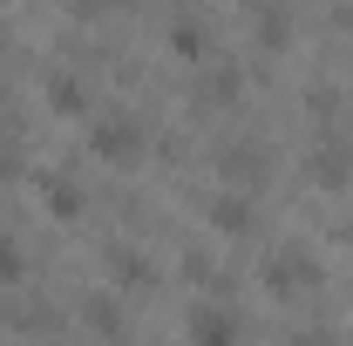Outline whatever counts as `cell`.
<instances>
[{
  "label": "cell",
  "mask_w": 353,
  "mask_h": 346,
  "mask_svg": "<svg viewBox=\"0 0 353 346\" xmlns=\"http://www.w3.org/2000/svg\"><path fill=\"white\" fill-rule=\"evenodd\" d=\"M95 150L102 156H136L143 150V123H136L130 109H102L95 116Z\"/></svg>",
  "instance_id": "1"
},
{
  "label": "cell",
  "mask_w": 353,
  "mask_h": 346,
  "mask_svg": "<svg viewBox=\"0 0 353 346\" xmlns=\"http://www.w3.org/2000/svg\"><path fill=\"white\" fill-rule=\"evenodd\" d=\"M231 340H238V319L224 305H197L190 312V346H231Z\"/></svg>",
  "instance_id": "2"
},
{
  "label": "cell",
  "mask_w": 353,
  "mask_h": 346,
  "mask_svg": "<svg viewBox=\"0 0 353 346\" xmlns=\"http://www.w3.org/2000/svg\"><path fill=\"white\" fill-rule=\"evenodd\" d=\"M279 292H299V285H312V258L306 252H272V272H265Z\"/></svg>",
  "instance_id": "3"
},
{
  "label": "cell",
  "mask_w": 353,
  "mask_h": 346,
  "mask_svg": "<svg viewBox=\"0 0 353 346\" xmlns=\"http://www.w3.org/2000/svg\"><path fill=\"white\" fill-rule=\"evenodd\" d=\"M48 95H54L61 109H82V82H75V75H48Z\"/></svg>",
  "instance_id": "4"
},
{
  "label": "cell",
  "mask_w": 353,
  "mask_h": 346,
  "mask_svg": "<svg viewBox=\"0 0 353 346\" xmlns=\"http://www.w3.org/2000/svg\"><path fill=\"white\" fill-rule=\"evenodd\" d=\"M218 224H224V231H245V224H252V204H245V197H224V204H218Z\"/></svg>",
  "instance_id": "5"
},
{
  "label": "cell",
  "mask_w": 353,
  "mask_h": 346,
  "mask_svg": "<svg viewBox=\"0 0 353 346\" xmlns=\"http://www.w3.org/2000/svg\"><path fill=\"white\" fill-rule=\"evenodd\" d=\"M0 278H21V245L0 231Z\"/></svg>",
  "instance_id": "6"
},
{
  "label": "cell",
  "mask_w": 353,
  "mask_h": 346,
  "mask_svg": "<svg viewBox=\"0 0 353 346\" xmlns=\"http://www.w3.org/2000/svg\"><path fill=\"white\" fill-rule=\"evenodd\" d=\"M14 156H21V136H14V130H0V176L14 170Z\"/></svg>",
  "instance_id": "7"
},
{
  "label": "cell",
  "mask_w": 353,
  "mask_h": 346,
  "mask_svg": "<svg viewBox=\"0 0 353 346\" xmlns=\"http://www.w3.org/2000/svg\"><path fill=\"white\" fill-rule=\"evenodd\" d=\"M48 197H54V204H68V211H75V204H82V190H75V183H61V176H54V183H48Z\"/></svg>",
  "instance_id": "8"
}]
</instances>
